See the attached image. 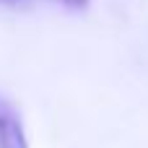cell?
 I'll return each mask as SVG.
<instances>
[{
	"label": "cell",
	"mask_w": 148,
	"mask_h": 148,
	"mask_svg": "<svg viewBox=\"0 0 148 148\" xmlns=\"http://www.w3.org/2000/svg\"><path fill=\"white\" fill-rule=\"evenodd\" d=\"M0 148H29L18 112L3 96H0Z\"/></svg>",
	"instance_id": "obj_1"
},
{
	"label": "cell",
	"mask_w": 148,
	"mask_h": 148,
	"mask_svg": "<svg viewBox=\"0 0 148 148\" xmlns=\"http://www.w3.org/2000/svg\"><path fill=\"white\" fill-rule=\"evenodd\" d=\"M62 5H68V8H86L88 5V0H60Z\"/></svg>",
	"instance_id": "obj_2"
}]
</instances>
